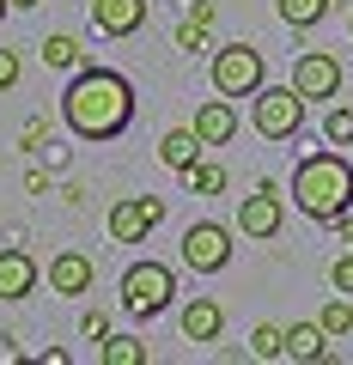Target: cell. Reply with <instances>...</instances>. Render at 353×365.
I'll return each mask as SVG.
<instances>
[{"instance_id":"6da1fadb","label":"cell","mask_w":353,"mask_h":365,"mask_svg":"<svg viewBox=\"0 0 353 365\" xmlns=\"http://www.w3.org/2000/svg\"><path fill=\"white\" fill-rule=\"evenodd\" d=\"M61 122L79 134V140H116L134 122V86L110 67H79L61 91Z\"/></svg>"},{"instance_id":"7a4b0ae2","label":"cell","mask_w":353,"mask_h":365,"mask_svg":"<svg viewBox=\"0 0 353 365\" xmlns=\"http://www.w3.org/2000/svg\"><path fill=\"white\" fill-rule=\"evenodd\" d=\"M292 201H299L305 220L335 225L341 213L353 207V165H347L341 153H311V158H299V170H292Z\"/></svg>"},{"instance_id":"3957f363","label":"cell","mask_w":353,"mask_h":365,"mask_svg":"<svg viewBox=\"0 0 353 365\" xmlns=\"http://www.w3.org/2000/svg\"><path fill=\"white\" fill-rule=\"evenodd\" d=\"M208 73H213V91L220 98H256L268 86V67H262L256 43H225V49H213Z\"/></svg>"},{"instance_id":"277c9868","label":"cell","mask_w":353,"mask_h":365,"mask_svg":"<svg viewBox=\"0 0 353 365\" xmlns=\"http://www.w3.org/2000/svg\"><path fill=\"white\" fill-rule=\"evenodd\" d=\"M250 128H256L262 140H292V134L305 128L299 86H262L256 98H250Z\"/></svg>"},{"instance_id":"5b68a950","label":"cell","mask_w":353,"mask_h":365,"mask_svg":"<svg viewBox=\"0 0 353 365\" xmlns=\"http://www.w3.org/2000/svg\"><path fill=\"white\" fill-rule=\"evenodd\" d=\"M170 299H177V274L165 268V262H134L128 274H122V311L128 317H158L170 311Z\"/></svg>"},{"instance_id":"8992f818","label":"cell","mask_w":353,"mask_h":365,"mask_svg":"<svg viewBox=\"0 0 353 365\" xmlns=\"http://www.w3.org/2000/svg\"><path fill=\"white\" fill-rule=\"evenodd\" d=\"M292 86H299L305 104H329V98L341 91V61L323 55V49H305L299 61H292Z\"/></svg>"},{"instance_id":"52a82bcc","label":"cell","mask_w":353,"mask_h":365,"mask_svg":"<svg viewBox=\"0 0 353 365\" xmlns=\"http://www.w3.org/2000/svg\"><path fill=\"white\" fill-rule=\"evenodd\" d=\"M183 262H189L195 274H220L225 262H232V232L213 225V220L189 225V232H183Z\"/></svg>"},{"instance_id":"ba28073f","label":"cell","mask_w":353,"mask_h":365,"mask_svg":"<svg viewBox=\"0 0 353 365\" xmlns=\"http://www.w3.org/2000/svg\"><path fill=\"white\" fill-rule=\"evenodd\" d=\"M280 220H287V207H280V189H275V182H256V195L237 201V232L256 237V244H268V237L280 232Z\"/></svg>"},{"instance_id":"9c48e42d","label":"cell","mask_w":353,"mask_h":365,"mask_svg":"<svg viewBox=\"0 0 353 365\" xmlns=\"http://www.w3.org/2000/svg\"><path fill=\"white\" fill-rule=\"evenodd\" d=\"M158 220H165V201L158 195H122L116 207H110V237H116V244H140Z\"/></svg>"},{"instance_id":"30bf717a","label":"cell","mask_w":353,"mask_h":365,"mask_svg":"<svg viewBox=\"0 0 353 365\" xmlns=\"http://www.w3.org/2000/svg\"><path fill=\"white\" fill-rule=\"evenodd\" d=\"M37 292V262L31 250H0V304H25Z\"/></svg>"},{"instance_id":"8fae6325","label":"cell","mask_w":353,"mask_h":365,"mask_svg":"<svg viewBox=\"0 0 353 365\" xmlns=\"http://www.w3.org/2000/svg\"><path fill=\"white\" fill-rule=\"evenodd\" d=\"M92 256H79V250H61V256L49 262V292H61V299H79V292H92Z\"/></svg>"},{"instance_id":"7c38bea8","label":"cell","mask_w":353,"mask_h":365,"mask_svg":"<svg viewBox=\"0 0 353 365\" xmlns=\"http://www.w3.org/2000/svg\"><path fill=\"white\" fill-rule=\"evenodd\" d=\"M92 19L104 37H134L146 25V0H92Z\"/></svg>"},{"instance_id":"4fadbf2b","label":"cell","mask_w":353,"mask_h":365,"mask_svg":"<svg viewBox=\"0 0 353 365\" xmlns=\"http://www.w3.org/2000/svg\"><path fill=\"white\" fill-rule=\"evenodd\" d=\"M195 134L208 146H225L237 134V110H232V98H208V104L195 110Z\"/></svg>"},{"instance_id":"5bb4252c","label":"cell","mask_w":353,"mask_h":365,"mask_svg":"<svg viewBox=\"0 0 353 365\" xmlns=\"http://www.w3.org/2000/svg\"><path fill=\"white\" fill-rule=\"evenodd\" d=\"M177 323H183V341H220V329H225V311H220L213 299H189Z\"/></svg>"},{"instance_id":"9a60e30c","label":"cell","mask_w":353,"mask_h":365,"mask_svg":"<svg viewBox=\"0 0 353 365\" xmlns=\"http://www.w3.org/2000/svg\"><path fill=\"white\" fill-rule=\"evenodd\" d=\"M329 329L323 323H292L287 329V359H299V365H317V359H329Z\"/></svg>"},{"instance_id":"2e32d148","label":"cell","mask_w":353,"mask_h":365,"mask_svg":"<svg viewBox=\"0 0 353 365\" xmlns=\"http://www.w3.org/2000/svg\"><path fill=\"white\" fill-rule=\"evenodd\" d=\"M201 146H208V140L195 134V122H189V128H165V134H158V158H165L170 170H189L201 158Z\"/></svg>"},{"instance_id":"e0dca14e","label":"cell","mask_w":353,"mask_h":365,"mask_svg":"<svg viewBox=\"0 0 353 365\" xmlns=\"http://www.w3.org/2000/svg\"><path fill=\"white\" fill-rule=\"evenodd\" d=\"M43 61L61 67V73H79V67H86V49H79V37L55 31V37H43Z\"/></svg>"},{"instance_id":"ac0fdd59","label":"cell","mask_w":353,"mask_h":365,"mask_svg":"<svg viewBox=\"0 0 353 365\" xmlns=\"http://www.w3.org/2000/svg\"><path fill=\"white\" fill-rule=\"evenodd\" d=\"M250 353H256V359H287V329L280 323H256L250 329Z\"/></svg>"},{"instance_id":"d6986e66","label":"cell","mask_w":353,"mask_h":365,"mask_svg":"<svg viewBox=\"0 0 353 365\" xmlns=\"http://www.w3.org/2000/svg\"><path fill=\"white\" fill-rule=\"evenodd\" d=\"M323 13H329V0H280V19H287L292 31H311V25H323Z\"/></svg>"},{"instance_id":"ffe728a7","label":"cell","mask_w":353,"mask_h":365,"mask_svg":"<svg viewBox=\"0 0 353 365\" xmlns=\"http://www.w3.org/2000/svg\"><path fill=\"white\" fill-rule=\"evenodd\" d=\"M183 177H189V189H195V195H220V189H225V165H213V158H195Z\"/></svg>"},{"instance_id":"44dd1931","label":"cell","mask_w":353,"mask_h":365,"mask_svg":"<svg viewBox=\"0 0 353 365\" xmlns=\"http://www.w3.org/2000/svg\"><path fill=\"white\" fill-rule=\"evenodd\" d=\"M104 365H146V347L134 335H104Z\"/></svg>"},{"instance_id":"7402d4cb","label":"cell","mask_w":353,"mask_h":365,"mask_svg":"<svg viewBox=\"0 0 353 365\" xmlns=\"http://www.w3.org/2000/svg\"><path fill=\"white\" fill-rule=\"evenodd\" d=\"M317 323H323L329 335H353V304H347V292H341V299H329L323 311H317Z\"/></svg>"},{"instance_id":"603a6c76","label":"cell","mask_w":353,"mask_h":365,"mask_svg":"<svg viewBox=\"0 0 353 365\" xmlns=\"http://www.w3.org/2000/svg\"><path fill=\"white\" fill-rule=\"evenodd\" d=\"M323 140L329 146H353V110H329V116H323Z\"/></svg>"},{"instance_id":"cb8c5ba5","label":"cell","mask_w":353,"mask_h":365,"mask_svg":"<svg viewBox=\"0 0 353 365\" xmlns=\"http://www.w3.org/2000/svg\"><path fill=\"white\" fill-rule=\"evenodd\" d=\"M177 49L201 55V49H208V25H195V19H183V25H177Z\"/></svg>"},{"instance_id":"d4e9b609","label":"cell","mask_w":353,"mask_h":365,"mask_svg":"<svg viewBox=\"0 0 353 365\" xmlns=\"http://www.w3.org/2000/svg\"><path fill=\"white\" fill-rule=\"evenodd\" d=\"M19 73H25V61H19V49H0V91H13Z\"/></svg>"},{"instance_id":"484cf974","label":"cell","mask_w":353,"mask_h":365,"mask_svg":"<svg viewBox=\"0 0 353 365\" xmlns=\"http://www.w3.org/2000/svg\"><path fill=\"white\" fill-rule=\"evenodd\" d=\"M329 287H335V292H353V250L335 262V268H329Z\"/></svg>"},{"instance_id":"4316f807","label":"cell","mask_w":353,"mask_h":365,"mask_svg":"<svg viewBox=\"0 0 353 365\" xmlns=\"http://www.w3.org/2000/svg\"><path fill=\"white\" fill-rule=\"evenodd\" d=\"M19 140H25V146H49V116H31Z\"/></svg>"},{"instance_id":"83f0119b","label":"cell","mask_w":353,"mask_h":365,"mask_svg":"<svg viewBox=\"0 0 353 365\" xmlns=\"http://www.w3.org/2000/svg\"><path fill=\"white\" fill-rule=\"evenodd\" d=\"M189 19H195V25H208V31H213V19H220V6H213V0H189Z\"/></svg>"},{"instance_id":"f1b7e54d","label":"cell","mask_w":353,"mask_h":365,"mask_svg":"<svg viewBox=\"0 0 353 365\" xmlns=\"http://www.w3.org/2000/svg\"><path fill=\"white\" fill-rule=\"evenodd\" d=\"M86 335H92V341H104V335H110V317H98V311H92V317H86Z\"/></svg>"},{"instance_id":"f546056e","label":"cell","mask_w":353,"mask_h":365,"mask_svg":"<svg viewBox=\"0 0 353 365\" xmlns=\"http://www.w3.org/2000/svg\"><path fill=\"white\" fill-rule=\"evenodd\" d=\"M335 225H341V237H347V250H353V213H341Z\"/></svg>"},{"instance_id":"4dcf8cb0","label":"cell","mask_w":353,"mask_h":365,"mask_svg":"<svg viewBox=\"0 0 353 365\" xmlns=\"http://www.w3.org/2000/svg\"><path fill=\"white\" fill-rule=\"evenodd\" d=\"M31 6H43V0H13V13H31Z\"/></svg>"},{"instance_id":"1f68e13d","label":"cell","mask_w":353,"mask_h":365,"mask_svg":"<svg viewBox=\"0 0 353 365\" xmlns=\"http://www.w3.org/2000/svg\"><path fill=\"white\" fill-rule=\"evenodd\" d=\"M6 13H13V0H0V19H6Z\"/></svg>"},{"instance_id":"d6a6232c","label":"cell","mask_w":353,"mask_h":365,"mask_svg":"<svg viewBox=\"0 0 353 365\" xmlns=\"http://www.w3.org/2000/svg\"><path fill=\"white\" fill-rule=\"evenodd\" d=\"M347 37H353V13H347Z\"/></svg>"}]
</instances>
